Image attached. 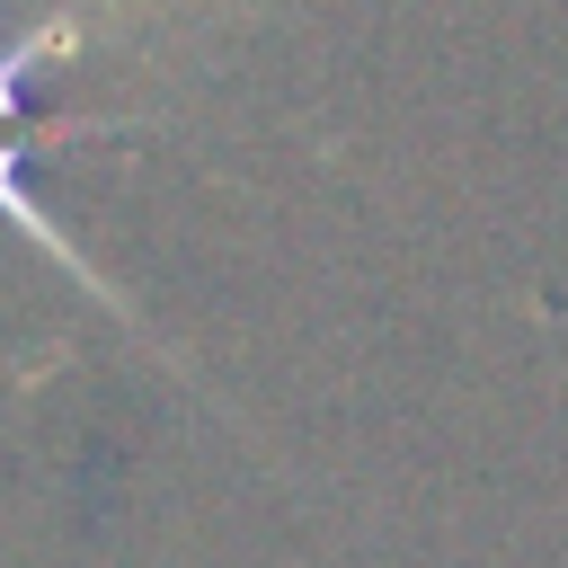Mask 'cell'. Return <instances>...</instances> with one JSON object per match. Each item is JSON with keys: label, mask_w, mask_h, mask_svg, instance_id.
I'll return each instance as SVG.
<instances>
[{"label": "cell", "mask_w": 568, "mask_h": 568, "mask_svg": "<svg viewBox=\"0 0 568 568\" xmlns=\"http://www.w3.org/2000/svg\"><path fill=\"white\" fill-rule=\"evenodd\" d=\"M18 169H27V142H0V222H9V231H27L36 248H53V257H62V266L89 284V266H80V257H71V240L44 222V204L27 195V178H18ZM89 293H98V284H89Z\"/></svg>", "instance_id": "6da1fadb"}, {"label": "cell", "mask_w": 568, "mask_h": 568, "mask_svg": "<svg viewBox=\"0 0 568 568\" xmlns=\"http://www.w3.org/2000/svg\"><path fill=\"white\" fill-rule=\"evenodd\" d=\"M71 18H53V27H36V36H18L9 53H0V124H27V71L44 62V53H71Z\"/></svg>", "instance_id": "7a4b0ae2"}]
</instances>
